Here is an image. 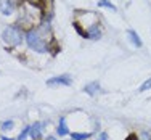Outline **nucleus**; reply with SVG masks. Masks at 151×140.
I'll list each match as a JSON object with an SVG mask.
<instances>
[{
    "instance_id": "nucleus-13",
    "label": "nucleus",
    "mask_w": 151,
    "mask_h": 140,
    "mask_svg": "<svg viewBox=\"0 0 151 140\" xmlns=\"http://www.w3.org/2000/svg\"><path fill=\"white\" fill-rule=\"evenodd\" d=\"M0 129H2V131H10V129H13V121H5Z\"/></svg>"
},
{
    "instance_id": "nucleus-9",
    "label": "nucleus",
    "mask_w": 151,
    "mask_h": 140,
    "mask_svg": "<svg viewBox=\"0 0 151 140\" xmlns=\"http://www.w3.org/2000/svg\"><path fill=\"white\" fill-rule=\"evenodd\" d=\"M98 6H106V8H109V10H113V12H116V5L114 3H111L109 0H100L98 2Z\"/></svg>"
},
{
    "instance_id": "nucleus-16",
    "label": "nucleus",
    "mask_w": 151,
    "mask_h": 140,
    "mask_svg": "<svg viewBox=\"0 0 151 140\" xmlns=\"http://www.w3.org/2000/svg\"><path fill=\"white\" fill-rule=\"evenodd\" d=\"M140 139H142V140H151V139H150V135L146 134V132H143V134H140Z\"/></svg>"
},
{
    "instance_id": "nucleus-15",
    "label": "nucleus",
    "mask_w": 151,
    "mask_h": 140,
    "mask_svg": "<svg viewBox=\"0 0 151 140\" xmlns=\"http://www.w3.org/2000/svg\"><path fill=\"white\" fill-rule=\"evenodd\" d=\"M24 2H26V3H31V5H39L42 0H24Z\"/></svg>"
},
{
    "instance_id": "nucleus-1",
    "label": "nucleus",
    "mask_w": 151,
    "mask_h": 140,
    "mask_svg": "<svg viewBox=\"0 0 151 140\" xmlns=\"http://www.w3.org/2000/svg\"><path fill=\"white\" fill-rule=\"evenodd\" d=\"M26 44L31 50L37 53H47L48 52V44L44 39V35L39 32V29H29L26 34Z\"/></svg>"
},
{
    "instance_id": "nucleus-11",
    "label": "nucleus",
    "mask_w": 151,
    "mask_h": 140,
    "mask_svg": "<svg viewBox=\"0 0 151 140\" xmlns=\"http://www.w3.org/2000/svg\"><path fill=\"white\" fill-rule=\"evenodd\" d=\"M148 89H151V77H150V79H146V81L143 82L142 87H140L138 90H140V92H145V90H148Z\"/></svg>"
},
{
    "instance_id": "nucleus-7",
    "label": "nucleus",
    "mask_w": 151,
    "mask_h": 140,
    "mask_svg": "<svg viewBox=\"0 0 151 140\" xmlns=\"http://www.w3.org/2000/svg\"><path fill=\"white\" fill-rule=\"evenodd\" d=\"M129 37H130V40H132V44H134L135 47H142V39L138 37V34L134 31V29H129Z\"/></svg>"
},
{
    "instance_id": "nucleus-20",
    "label": "nucleus",
    "mask_w": 151,
    "mask_h": 140,
    "mask_svg": "<svg viewBox=\"0 0 151 140\" xmlns=\"http://www.w3.org/2000/svg\"><path fill=\"white\" fill-rule=\"evenodd\" d=\"M2 140H12V139H8V137H2Z\"/></svg>"
},
{
    "instance_id": "nucleus-3",
    "label": "nucleus",
    "mask_w": 151,
    "mask_h": 140,
    "mask_svg": "<svg viewBox=\"0 0 151 140\" xmlns=\"http://www.w3.org/2000/svg\"><path fill=\"white\" fill-rule=\"evenodd\" d=\"M73 84V77L69 74H63V76H56L47 81V85H71Z\"/></svg>"
},
{
    "instance_id": "nucleus-19",
    "label": "nucleus",
    "mask_w": 151,
    "mask_h": 140,
    "mask_svg": "<svg viewBox=\"0 0 151 140\" xmlns=\"http://www.w3.org/2000/svg\"><path fill=\"white\" fill-rule=\"evenodd\" d=\"M45 140H56V139H55V137H47Z\"/></svg>"
},
{
    "instance_id": "nucleus-6",
    "label": "nucleus",
    "mask_w": 151,
    "mask_h": 140,
    "mask_svg": "<svg viewBox=\"0 0 151 140\" xmlns=\"http://www.w3.org/2000/svg\"><path fill=\"white\" fill-rule=\"evenodd\" d=\"M98 89H100V84L95 81V82H90V84L85 85V87H84V92L88 93V95H95V93L98 92Z\"/></svg>"
},
{
    "instance_id": "nucleus-12",
    "label": "nucleus",
    "mask_w": 151,
    "mask_h": 140,
    "mask_svg": "<svg viewBox=\"0 0 151 140\" xmlns=\"http://www.w3.org/2000/svg\"><path fill=\"white\" fill-rule=\"evenodd\" d=\"M29 132H31V126H29V127H24L23 132L19 134V137H18V140H24V139L27 137V135H29Z\"/></svg>"
},
{
    "instance_id": "nucleus-17",
    "label": "nucleus",
    "mask_w": 151,
    "mask_h": 140,
    "mask_svg": "<svg viewBox=\"0 0 151 140\" xmlns=\"http://www.w3.org/2000/svg\"><path fill=\"white\" fill-rule=\"evenodd\" d=\"M10 2H12L13 5H15V6H18V5H19V3H21V0H10Z\"/></svg>"
},
{
    "instance_id": "nucleus-8",
    "label": "nucleus",
    "mask_w": 151,
    "mask_h": 140,
    "mask_svg": "<svg viewBox=\"0 0 151 140\" xmlns=\"http://www.w3.org/2000/svg\"><path fill=\"white\" fill-rule=\"evenodd\" d=\"M56 132H58L60 137H63V135H66L68 132H69V131H68L66 119H64V118H61V119H60V126H58V131H56Z\"/></svg>"
},
{
    "instance_id": "nucleus-14",
    "label": "nucleus",
    "mask_w": 151,
    "mask_h": 140,
    "mask_svg": "<svg viewBox=\"0 0 151 140\" xmlns=\"http://www.w3.org/2000/svg\"><path fill=\"white\" fill-rule=\"evenodd\" d=\"M96 140H108V134H106V132H101V134L98 135V139H96Z\"/></svg>"
},
{
    "instance_id": "nucleus-5",
    "label": "nucleus",
    "mask_w": 151,
    "mask_h": 140,
    "mask_svg": "<svg viewBox=\"0 0 151 140\" xmlns=\"http://www.w3.org/2000/svg\"><path fill=\"white\" fill-rule=\"evenodd\" d=\"M13 10H15V5L10 0H0V12L3 15H12Z\"/></svg>"
},
{
    "instance_id": "nucleus-18",
    "label": "nucleus",
    "mask_w": 151,
    "mask_h": 140,
    "mask_svg": "<svg viewBox=\"0 0 151 140\" xmlns=\"http://www.w3.org/2000/svg\"><path fill=\"white\" fill-rule=\"evenodd\" d=\"M127 140H137V139H135V137H134V135H130V137H129V139H127Z\"/></svg>"
},
{
    "instance_id": "nucleus-10",
    "label": "nucleus",
    "mask_w": 151,
    "mask_h": 140,
    "mask_svg": "<svg viewBox=\"0 0 151 140\" xmlns=\"http://www.w3.org/2000/svg\"><path fill=\"white\" fill-rule=\"evenodd\" d=\"M88 137H90V134H77V132L71 134V139H74V140H87Z\"/></svg>"
},
{
    "instance_id": "nucleus-2",
    "label": "nucleus",
    "mask_w": 151,
    "mask_h": 140,
    "mask_svg": "<svg viewBox=\"0 0 151 140\" xmlns=\"http://www.w3.org/2000/svg\"><path fill=\"white\" fill-rule=\"evenodd\" d=\"M2 39L6 45L16 47L23 42V32L18 26H6L2 32Z\"/></svg>"
},
{
    "instance_id": "nucleus-4",
    "label": "nucleus",
    "mask_w": 151,
    "mask_h": 140,
    "mask_svg": "<svg viewBox=\"0 0 151 140\" xmlns=\"http://www.w3.org/2000/svg\"><path fill=\"white\" fill-rule=\"evenodd\" d=\"M44 123H35V124H32L31 126V132H29V135H31V139L32 140H37V139H40V135H42V131H44Z\"/></svg>"
},
{
    "instance_id": "nucleus-21",
    "label": "nucleus",
    "mask_w": 151,
    "mask_h": 140,
    "mask_svg": "<svg viewBox=\"0 0 151 140\" xmlns=\"http://www.w3.org/2000/svg\"><path fill=\"white\" fill-rule=\"evenodd\" d=\"M71 140H74V139H71Z\"/></svg>"
}]
</instances>
